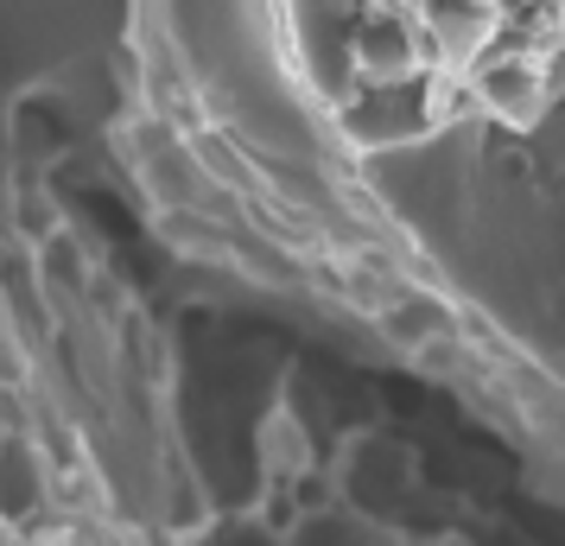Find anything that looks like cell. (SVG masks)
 Wrapping results in <instances>:
<instances>
[{
  "label": "cell",
  "instance_id": "obj_1",
  "mask_svg": "<svg viewBox=\"0 0 565 546\" xmlns=\"http://www.w3.org/2000/svg\"><path fill=\"white\" fill-rule=\"evenodd\" d=\"M292 71L356 159L463 115L527 121L565 57V0H274Z\"/></svg>",
  "mask_w": 565,
  "mask_h": 546
}]
</instances>
